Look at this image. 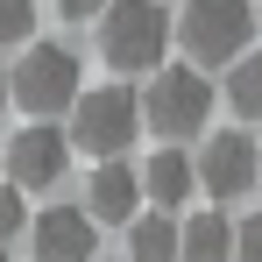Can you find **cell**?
Instances as JSON below:
<instances>
[{
	"label": "cell",
	"mask_w": 262,
	"mask_h": 262,
	"mask_svg": "<svg viewBox=\"0 0 262 262\" xmlns=\"http://www.w3.org/2000/svg\"><path fill=\"white\" fill-rule=\"evenodd\" d=\"M36 43V0H0V50Z\"/></svg>",
	"instance_id": "14"
},
{
	"label": "cell",
	"mask_w": 262,
	"mask_h": 262,
	"mask_svg": "<svg viewBox=\"0 0 262 262\" xmlns=\"http://www.w3.org/2000/svg\"><path fill=\"white\" fill-rule=\"evenodd\" d=\"M21 227H29V206H21V184L7 177V184H0V241L21 234Z\"/></svg>",
	"instance_id": "15"
},
{
	"label": "cell",
	"mask_w": 262,
	"mask_h": 262,
	"mask_svg": "<svg viewBox=\"0 0 262 262\" xmlns=\"http://www.w3.org/2000/svg\"><path fill=\"white\" fill-rule=\"evenodd\" d=\"M184 234V262H234V220L227 213H191L177 220Z\"/></svg>",
	"instance_id": "12"
},
{
	"label": "cell",
	"mask_w": 262,
	"mask_h": 262,
	"mask_svg": "<svg viewBox=\"0 0 262 262\" xmlns=\"http://www.w3.org/2000/svg\"><path fill=\"white\" fill-rule=\"evenodd\" d=\"M199 184H206L213 199H241L248 184H262V149L248 142V128L206 135V149H199Z\"/></svg>",
	"instance_id": "6"
},
{
	"label": "cell",
	"mask_w": 262,
	"mask_h": 262,
	"mask_svg": "<svg viewBox=\"0 0 262 262\" xmlns=\"http://www.w3.org/2000/svg\"><path fill=\"white\" fill-rule=\"evenodd\" d=\"M128 262H184V234L170 213H135L128 220Z\"/></svg>",
	"instance_id": "11"
},
{
	"label": "cell",
	"mask_w": 262,
	"mask_h": 262,
	"mask_svg": "<svg viewBox=\"0 0 262 262\" xmlns=\"http://www.w3.org/2000/svg\"><path fill=\"white\" fill-rule=\"evenodd\" d=\"M234 262H262V213H248L234 227Z\"/></svg>",
	"instance_id": "16"
},
{
	"label": "cell",
	"mask_w": 262,
	"mask_h": 262,
	"mask_svg": "<svg viewBox=\"0 0 262 262\" xmlns=\"http://www.w3.org/2000/svg\"><path fill=\"white\" fill-rule=\"evenodd\" d=\"M57 14L64 21H92V14H106V0H57Z\"/></svg>",
	"instance_id": "17"
},
{
	"label": "cell",
	"mask_w": 262,
	"mask_h": 262,
	"mask_svg": "<svg viewBox=\"0 0 262 262\" xmlns=\"http://www.w3.org/2000/svg\"><path fill=\"white\" fill-rule=\"evenodd\" d=\"M99 255V220L78 206H50L36 213V262H92Z\"/></svg>",
	"instance_id": "8"
},
{
	"label": "cell",
	"mask_w": 262,
	"mask_h": 262,
	"mask_svg": "<svg viewBox=\"0 0 262 262\" xmlns=\"http://www.w3.org/2000/svg\"><path fill=\"white\" fill-rule=\"evenodd\" d=\"M0 262H7V255H0Z\"/></svg>",
	"instance_id": "20"
},
{
	"label": "cell",
	"mask_w": 262,
	"mask_h": 262,
	"mask_svg": "<svg viewBox=\"0 0 262 262\" xmlns=\"http://www.w3.org/2000/svg\"><path fill=\"white\" fill-rule=\"evenodd\" d=\"M177 36H184V57H191L199 71L234 64V57L248 50V36H255V7H248V0H184Z\"/></svg>",
	"instance_id": "3"
},
{
	"label": "cell",
	"mask_w": 262,
	"mask_h": 262,
	"mask_svg": "<svg viewBox=\"0 0 262 262\" xmlns=\"http://www.w3.org/2000/svg\"><path fill=\"white\" fill-rule=\"evenodd\" d=\"M7 92H14V106H29V114H64V106L78 99V57L64 43H29L14 57Z\"/></svg>",
	"instance_id": "5"
},
{
	"label": "cell",
	"mask_w": 262,
	"mask_h": 262,
	"mask_svg": "<svg viewBox=\"0 0 262 262\" xmlns=\"http://www.w3.org/2000/svg\"><path fill=\"white\" fill-rule=\"evenodd\" d=\"M170 14H163V0H106V14H99V57L135 78V71H163V50H170Z\"/></svg>",
	"instance_id": "1"
},
{
	"label": "cell",
	"mask_w": 262,
	"mask_h": 262,
	"mask_svg": "<svg viewBox=\"0 0 262 262\" xmlns=\"http://www.w3.org/2000/svg\"><path fill=\"white\" fill-rule=\"evenodd\" d=\"M191 184H199V163H191L177 142H163V149L149 156V170H142V191H149L163 213H177V206L191 199Z\"/></svg>",
	"instance_id": "10"
},
{
	"label": "cell",
	"mask_w": 262,
	"mask_h": 262,
	"mask_svg": "<svg viewBox=\"0 0 262 262\" xmlns=\"http://www.w3.org/2000/svg\"><path fill=\"white\" fill-rule=\"evenodd\" d=\"M142 199H149V191H142V177H135L121 156H106V163L92 170V184H85V213L106 220V227H128Z\"/></svg>",
	"instance_id": "9"
},
{
	"label": "cell",
	"mask_w": 262,
	"mask_h": 262,
	"mask_svg": "<svg viewBox=\"0 0 262 262\" xmlns=\"http://www.w3.org/2000/svg\"><path fill=\"white\" fill-rule=\"evenodd\" d=\"M135 128H142V99H135L128 85H92L71 99V142L85 149V156H128Z\"/></svg>",
	"instance_id": "4"
},
{
	"label": "cell",
	"mask_w": 262,
	"mask_h": 262,
	"mask_svg": "<svg viewBox=\"0 0 262 262\" xmlns=\"http://www.w3.org/2000/svg\"><path fill=\"white\" fill-rule=\"evenodd\" d=\"M0 156H7V149H0Z\"/></svg>",
	"instance_id": "19"
},
{
	"label": "cell",
	"mask_w": 262,
	"mask_h": 262,
	"mask_svg": "<svg viewBox=\"0 0 262 262\" xmlns=\"http://www.w3.org/2000/svg\"><path fill=\"white\" fill-rule=\"evenodd\" d=\"M213 78L199 71V64H163L156 78H149V92H142V121L163 135V142H184V135H206V121H213Z\"/></svg>",
	"instance_id": "2"
},
{
	"label": "cell",
	"mask_w": 262,
	"mask_h": 262,
	"mask_svg": "<svg viewBox=\"0 0 262 262\" xmlns=\"http://www.w3.org/2000/svg\"><path fill=\"white\" fill-rule=\"evenodd\" d=\"M0 99H7V71H0Z\"/></svg>",
	"instance_id": "18"
},
{
	"label": "cell",
	"mask_w": 262,
	"mask_h": 262,
	"mask_svg": "<svg viewBox=\"0 0 262 262\" xmlns=\"http://www.w3.org/2000/svg\"><path fill=\"white\" fill-rule=\"evenodd\" d=\"M64 156H71V135L64 128H21L7 142V177L21 191H43V184L64 177Z\"/></svg>",
	"instance_id": "7"
},
{
	"label": "cell",
	"mask_w": 262,
	"mask_h": 262,
	"mask_svg": "<svg viewBox=\"0 0 262 262\" xmlns=\"http://www.w3.org/2000/svg\"><path fill=\"white\" fill-rule=\"evenodd\" d=\"M227 106L241 114V128H262V50H241L227 64Z\"/></svg>",
	"instance_id": "13"
}]
</instances>
